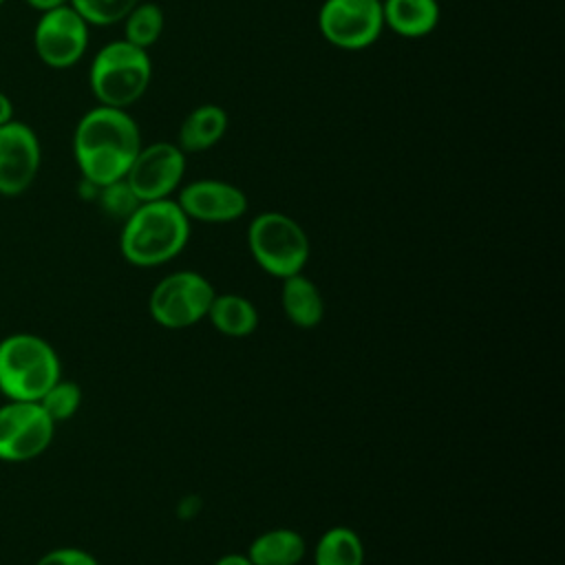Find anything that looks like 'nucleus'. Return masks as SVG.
<instances>
[{
	"label": "nucleus",
	"instance_id": "f257e3e1",
	"mask_svg": "<svg viewBox=\"0 0 565 565\" xmlns=\"http://www.w3.org/2000/svg\"><path fill=\"white\" fill-rule=\"evenodd\" d=\"M141 146V130L124 108L95 106L79 117L73 132L75 163L93 188L121 181Z\"/></svg>",
	"mask_w": 565,
	"mask_h": 565
},
{
	"label": "nucleus",
	"instance_id": "f03ea898",
	"mask_svg": "<svg viewBox=\"0 0 565 565\" xmlns=\"http://www.w3.org/2000/svg\"><path fill=\"white\" fill-rule=\"evenodd\" d=\"M190 238V218L174 199L143 201L124 221L119 252L135 267H159L183 252Z\"/></svg>",
	"mask_w": 565,
	"mask_h": 565
},
{
	"label": "nucleus",
	"instance_id": "7ed1b4c3",
	"mask_svg": "<svg viewBox=\"0 0 565 565\" xmlns=\"http://www.w3.org/2000/svg\"><path fill=\"white\" fill-rule=\"evenodd\" d=\"M62 377L53 344L38 333H9L0 340V393L4 399L40 402Z\"/></svg>",
	"mask_w": 565,
	"mask_h": 565
},
{
	"label": "nucleus",
	"instance_id": "20e7f679",
	"mask_svg": "<svg viewBox=\"0 0 565 565\" xmlns=\"http://www.w3.org/2000/svg\"><path fill=\"white\" fill-rule=\"evenodd\" d=\"M152 79V62L146 49L113 40L104 44L88 71V86L99 106L128 108L143 97Z\"/></svg>",
	"mask_w": 565,
	"mask_h": 565
},
{
	"label": "nucleus",
	"instance_id": "39448f33",
	"mask_svg": "<svg viewBox=\"0 0 565 565\" xmlns=\"http://www.w3.org/2000/svg\"><path fill=\"white\" fill-rule=\"evenodd\" d=\"M247 247L258 267L280 280L300 274L311 249L302 225L276 210L260 212L249 221Z\"/></svg>",
	"mask_w": 565,
	"mask_h": 565
},
{
	"label": "nucleus",
	"instance_id": "423d86ee",
	"mask_svg": "<svg viewBox=\"0 0 565 565\" xmlns=\"http://www.w3.org/2000/svg\"><path fill=\"white\" fill-rule=\"evenodd\" d=\"M214 294V285L203 274L181 269L152 287L148 311L163 329H188L207 316Z\"/></svg>",
	"mask_w": 565,
	"mask_h": 565
},
{
	"label": "nucleus",
	"instance_id": "0eeeda50",
	"mask_svg": "<svg viewBox=\"0 0 565 565\" xmlns=\"http://www.w3.org/2000/svg\"><path fill=\"white\" fill-rule=\"evenodd\" d=\"M55 426L40 402L7 399L0 406V461L22 463L44 455Z\"/></svg>",
	"mask_w": 565,
	"mask_h": 565
},
{
	"label": "nucleus",
	"instance_id": "6e6552de",
	"mask_svg": "<svg viewBox=\"0 0 565 565\" xmlns=\"http://www.w3.org/2000/svg\"><path fill=\"white\" fill-rule=\"evenodd\" d=\"M322 38L342 51H360L377 42L384 26L380 0H324L318 9Z\"/></svg>",
	"mask_w": 565,
	"mask_h": 565
},
{
	"label": "nucleus",
	"instance_id": "1a4fd4ad",
	"mask_svg": "<svg viewBox=\"0 0 565 565\" xmlns=\"http://www.w3.org/2000/svg\"><path fill=\"white\" fill-rule=\"evenodd\" d=\"M185 174V152L172 141L141 146L126 172V183L143 201L172 199Z\"/></svg>",
	"mask_w": 565,
	"mask_h": 565
},
{
	"label": "nucleus",
	"instance_id": "9d476101",
	"mask_svg": "<svg viewBox=\"0 0 565 565\" xmlns=\"http://www.w3.org/2000/svg\"><path fill=\"white\" fill-rule=\"evenodd\" d=\"M88 29L71 4L40 13L33 29L35 55L51 68L75 66L88 49Z\"/></svg>",
	"mask_w": 565,
	"mask_h": 565
},
{
	"label": "nucleus",
	"instance_id": "9b49d317",
	"mask_svg": "<svg viewBox=\"0 0 565 565\" xmlns=\"http://www.w3.org/2000/svg\"><path fill=\"white\" fill-rule=\"evenodd\" d=\"M42 148L35 130L15 117L0 126V194L20 196L38 179Z\"/></svg>",
	"mask_w": 565,
	"mask_h": 565
},
{
	"label": "nucleus",
	"instance_id": "f8f14e48",
	"mask_svg": "<svg viewBox=\"0 0 565 565\" xmlns=\"http://www.w3.org/2000/svg\"><path fill=\"white\" fill-rule=\"evenodd\" d=\"M174 201L190 223H232L245 216L249 205L238 185L221 179H196L183 185Z\"/></svg>",
	"mask_w": 565,
	"mask_h": 565
},
{
	"label": "nucleus",
	"instance_id": "ddd939ff",
	"mask_svg": "<svg viewBox=\"0 0 565 565\" xmlns=\"http://www.w3.org/2000/svg\"><path fill=\"white\" fill-rule=\"evenodd\" d=\"M384 26L393 33L419 40L430 35L441 18V9L437 0H384L382 2Z\"/></svg>",
	"mask_w": 565,
	"mask_h": 565
},
{
	"label": "nucleus",
	"instance_id": "4468645a",
	"mask_svg": "<svg viewBox=\"0 0 565 565\" xmlns=\"http://www.w3.org/2000/svg\"><path fill=\"white\" fill-rule=\"evenodd\" d=\"M230 117L218 104H201L192 108L179 128L177 146L183 152H203L214 148L227 132Z\"/></svg>",
	"mask_w": 565,
	"mask_h": 565
},
{
	"label": "nucleus",
	"instance_id": "2eb2a0df",
	"mask_svg": "<svg viewBox=\"0 0 565 565\" xmlns=\"http://www.w3.org/2000/svg\"><path fill=\"white\" fill-rule=\"evenodd\" d=\"M280 305L287 320L298 329H313L324 318V300L318 285L302 271L282 278Z\"/></svg>",
	"mask_w": 565,
	"mask_h": 565
},
{
	"label": "nucleus",
	"instance_id": "dca6fc26",
	"mask_svg": "<svg viewBox=\"0 0 565 565\" xmlns=\"http://www.w3.org/2000/svg\"><path fill=\"white\" fill-rule=\"evenodd\" d=\"M307 545L300 532L291 527H274L258 534L245 552L254 565H298Z\"/></svg>",
	"mask_w": 565,
	"mask_h": 565
},
{
	"label": "nucleus",
	"instance_id": "f3484780",
	"mask_svg": "<svg viewBox=\"0 0 565 565\" xmlns=\"http://www.w3.org/2000/svg\"><path fill=\"white\" fill-rule=\"evenodd\" d=\"M205 318L218 333L230 338H245L258 327L254 302L241 294H214Z\"/></svg>",
	"mask_w": 565,
	"mask_h": 565
},
{
	"label": "nucleus",
	"instance_id": "a211bd4d",
	"mask_svg": "<svg viewBox=\"0 0 565 565\" xmlns=\"http://www.w3.org/2000/svg\"><path fill=\"white\" fill-rule=\"evenodd\" d=\"M313 565H364V543L347 525H333L313 547Z\"/></svg>",
	"mask_w": 565,
	"mask_h": 565
},
{
	"label": "nucleus",
	"instance_id": "6ab92c4d",
	"mask_svg": "<svg viewBox=\"0 0 565 565\" xmlns=\"http://www.w3.org/2000/svg\"><path fill=\"white\" fill-rule=\"evenodd\" d=\"M163 9L157 2L139 0L124 18V40L148 51L152 44L159 42L163 33Z\"/></svg>",
	"mask_w": 565,
	"mask_h": 565
},
{
	"label": "nucleus",
	"instance_id": "aec40b11",
	"mask_svg": "<svg viewBox=\"0 0 565 565\" xmlns=\"http://www.w3.org/2000/svg\"><path fill=\"white\" fill-rule=\"evenodd\" d=\"M40 406L46 411V415L55 422H68L71 417H75V413L82 406V388L77 382L73 380H64L60 377L42 397H40Z\"/></svg>",
	"mask_w": 565,
	"mask_h": 565
},
{
	"label": "nucleus",
	"instance_id": "412c9836",
	"mask_svg": "<svg viewBox=\"0 0 565 565\" xmlns=\"http://www.w3.org/2000/svg\"><path fill=\"white\" fill-rule=\"evenodd\" d=\"M139 0H71L68 4L86 20L88 26H113L124 22Z\"/></svg>",
	"mask_w": 565,
	"mask_h": 565
},
{
	"label": "nucleus",
	"instance_id": "4be33fe9",
	"mask_svg": "<svg viewBox=\"0 0 565 565\" xmlns=\"http://www.w3.org/2000/svg\"><path fill=\"white\" fill-rule=\"evenodd\" d=\"M97 199H99V205L106 214H110L115 218H121V221H126L137 210V205L141 203L135 196V192L130 190V185L126 183V179L97 188Z\"/></svg>",
	"mask_w": 565,
	"mask_h": 565
},
{
	"label": "nucleus",
	"instance_id": "5701e85b",
	"mask_svg": "<svg viewBox=\"0 0 565 565\" xmlns=\"http://www.w3.org/2000/svg\"><path fill=\"white\" fill-rule=\"evenodd\" d=\"M35 565H99V561L82 547H55L44 552Z\"/></svg>",
	"mask_w": 565,
	"mask_h": 565
},
{
	"label": "nucleus",
	"instance_id": "b1692460",
	"mask_svg": "<svg viewBox=\"0 0 565 565\" xmlns=\"http://www.w3.org/2000/svg\"><path fill=\"white\" fill-rule=\"evenodd\" d=\"M31 9L40 11V13H46V11H53V9H60V7H66L71 0H24Z\"/></svg>",
	"mask_w": 565,
	"mask_h": 565
},
{
	"label": "nucleus",
	"instance_id": "393cba45",
	"mask_svg": "<svg viewBox=\"0 0 565 565\" xmlns=\"http://www.w3.org/2000/svg\"><path fill=\"white\" fill-rule=\"evenodd\" d=\"M11 119H13V102L4 90H0V126Z\"/></svg>",
	"mask_w": 565,
	"mask_h": 565
},
{
	"label": "nucleus",
	"instance_id": "a878e982",
	"mask_svg": "<svg viewBox=\"0 0 565 565\" xmlns=\"http://www.w3.org/2000/svg\"><path fill=\"white\" fill-rule=\"evenodd\" d=\"M214 565H254L249 561L247 554H241V552H232V554H223Z\"/></svg>",
	"mask_w": 565,
	"mask_h": 565
},
{
	"label": "nucleus",
	"instance_id": "bb28decb",
	"mask_svg": "<svg viewBox=\"0 0 565 565\" xmlns=\"http://www.w3.org/2000/svg\"><path fill=\"white\" fill-rule=\"evenodd\" d=\"M4 2H7V0H0V7H2V4H4Z\"/></svg>",
	"mask_w": 565,
	"mask_h": 565
},
{
	"label": "nucleus",
	"instance_id": "cd10ccee",
	"mask_svg": "<svg viewBox=\"0 0 565 565\" xmlns=\"http://www.w3.org/2000/svg\"><path fill=\"white\" fill-rule=\"evenodd\" d=\"M380 2H384V0H380Z\"/></svg>",
	"mask_w": 565,
	"mask_h": 565
}]
</instances>
